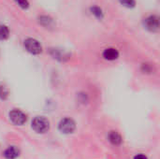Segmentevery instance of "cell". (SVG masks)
Returning <instances> with one entry per match:
<instances>
[{
	"label": "cell",
	"instance_id": "obj_10",
	"mask_svg": "<svg viewBox=\"0 0 160 159\" xmlns=\"http://www.w3.org/2000/svg\"><path fill=\"white\" fill-rule=\"evenodd\" d=\"M109 141L113 145H120L122 143V137L116 131H112L109 134Z\"/></svg>",
	"mask_w": 160,
	"mask_h": 159
},
{
	"label": "cell",
	"instance_id": "obj_2",
	"mask_svg": "<svg viewBox=\"0 0 160 159\" xmlns=\"http://www.w3.org/2000/svg\"><path fill=\"white\" fill-rule=\"evenodd\" d=\"M23 46L25 50L31 54H39L42 52L41 44L37 39L32 38V37L26 38L23 42Z\"/></svg>",
	"mask_w": 160,
	"mask_h": 159
},
{
	"label": "cell",
	"instance_id": "obj_1",
	"mask_svg": "<svg viewBox=\"0 0 160 159\" xmlns=\"http://www.w3.org/2000/svg\"><path fill=\"white\" fill-rule=\"evenodd\" d=\"M31 127L33 128V130L37 133L42 134L45 133L49 130L50 128V123L49 121L42 116H37L33 119Z\"/></svg>",
	"mask_w": 160,
	"mask_h": 159
},
{
	"label": "cell",
	"instance_id": "obj_6",
	"mask_svg": "<svg viewBox=\"0 0 160 159\" xmlns=\"http://www.w3.org/2000/svg\"><path fill=\"white\" fill-rule=\"evenodd\" d=\"M3 156L6 159H15L20 156V150L16 146H9L4 151Z\"/></svg>",
	"mask_w": 160,
	"mask_h": 159
},
{
	"label": "cell",
	"instance_id": "obj_5",
	"mask_svg": "<svg viewBox=\"0 0 160 159\" xmlns=\"http://www.w3.org/2000/svg\"><path fill=\"white\" fill-rule=\"evenodd\" d=\"M9 119L12 122V124L16 125V126H22L25 122H26V115L20 110L14 109L12 110L9 114Z\"/></svg>",
	"mask_w": 160,
	"mask_h": 159
},
{
	"label": "cell",
	"instance_id": "obj_15",
	"mask_svg": "<svg viewBox=\"0 0 160 159\" xmlns=\"http://www.w3.org/2000/svg\"><path fill=\"white\" fill-rule=\"evenodd\" d=\"M14 1L18 4L19 7H21L23 8V9H26V8H28V7H29V2H28V0H14Z\"/></svg>",
	"mask_w": 160,
	"mask_h": 159
},
{
	"label": "cell",
	"instance_id": "obj_4",
	"mask_svg": "<svg viewBox=\"0 0 160 159\" xmlns=\"http://www.w3.org/2000/svg\"><path fill=\"white\" fill-rule=\"evenodd\" d=\"M144 27L150 32H157L159 29V18L157 15H150L143 21Z\"/></svg>",
	"mask_w": 160,
	"mask_h": 159
},
{
	"label": "cell",
	"instance_id": "obj_16",
	"mask_svg": "<svg viewBox=\"0 0 160 159\" xmlns=\"http://www.w3.org/2000/svg\"><path fill=\"white\" fill-rule=\"evenodd\" d=\"M152 69H153L152 66H150V65H148V64H143V65L142 66V72H144V73H151V72H152Z\"/></svg>",
	"mask_w": 160,
	"mask_h": 159
},
{
	"label": "cell",
	"instance_id": "obj_8",
	"mask_svg": "<svg viewBox=\"0 0 160 159\" xmlns=\"http://www.w3.org/2000/svg\"><path fill=\"white\" fill-rule=\"evenodd\" d=\"M38 22L45 28H52L54 26V22L53 20L47 15H41L38 17Z\"/></svg>",
	"mask_w": 160,
	"mask_h": 159
},
{
	"label": "cell",
	"instance_id": "obj_7",
	"mask_svg": "<svg viewBox=\"0 0 160 159\" xmlns=\"http://www.w3.org/2000/svg\"><path fill=\"white\" fill-rule=\"evenodd\" d=\"M102 56L106 60L113 61V60H115V59H117L119 57V52L114 48H107V49L104 50V52L102 53Z\"/></svg>",
	"mask_w": 160,
	"mask_h": 159
},
{
	"label": "cell",
	"instance_id": "obj_11",
	"mask_svg": "<svg viewBox=\"0 0 160 159\" xmlns=\"http://www.w3.org/2000/svg\"><path fill=\"white\" fill-rule=\"evenodd\" d=\"M90 10H91L92 14H93L96 18H98V20H101V19L104 17L103 10H102L99 7H98V6H94V7H92L90 8Z\"/></svg>",
	"mask_w": 160,
	"mask_h": 159
},
{
	"label": "cell",
	"instance_id": "obj_14",
	"mask_svg": "<svg viewBox=\"0 0 160 159\" xmlns=\"http://www.w3.org/2000/svg\"><path fill=\"white\" fill-rule=\"evenodd\" d=\"M119 2L126 7H134L136 5L135 0H119Z\"/></svg>",
	"mask_w": 160,
	"mask_h": 159
},
{
	"label": "cell",
	"instance_id": "obj_3",
	"mask_svg": "<svg viewBox=\"0 0 160 159\" xmlns=\"http://www.w3.org/2000/svg\"><path fill=\"white\" fill-rule=\"evenodd\" d=\"M75 128H76V124L70 118H64V119H62L60 121V123H59V126H58V129L60 130V132H62L64 134L73 133Z\"/></svg>",
	"mask_w": 160,
	"mask_h": 159
},
{
	"label": "cell",
	"instance_id": "obj_13",
	"mask_svg": "<svg viewBox=\"0 0 160 159\" xmlns=\"http://www.w3.org/2000/svg\"><path fill=\"white\" fill-rule=\"evenodd\" d=\"M8 97V90L5 85H0V98L6 100Z\"/></svg>",
	"mask_w": 160,
	"mask_h": 159
},
{
	"label": "cell",
	"instance_id": "obj_9",
	"mask_svg": "<svg viewBox=\"0 0 160 159\" xmlns=\"http://www.w3.org/2000/svg\"><path fill=\"white\" fill-rule=\"evenodd\" d=\"M50 52H51V54H52V56L53 58H55V59H57L59 61H65L66 58H68V55L64 51H62L60 49H51Z\"/></svg>",
	"mask_w": 160,
	"mask_h": 159
},
{
	"label": "cell",
	"instance_id": "obj_12",
	"mask_svg": "<svg viewBox=\"0 0 160 159\" xmlns=\"http://www.w3.org/2000/svg\"><path fill=\"white\" fill-rule=\"evenodd\" d=\"M9 36V30L6 25H0V40H5Z\"/></svg>",
	"mask_w": 160,
	"mask_h": 159
},
{
	"label": "cell",
	"instance_id": "obj_17",
	"mask_svg": "<svg viewBox=\"0 0 160 159\" xmlns=\"http://www.w3.org/2000/svg\"><path fill=\"white\" fill-rule=\"evenodd\" d=\"M134 159H148L144 155H142V154H140V155H137V156H135V157Z\"/></svg>",
	"mask_w": 160,
	"mask_h": 159
}]
</instances>
